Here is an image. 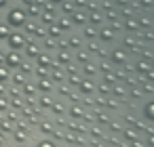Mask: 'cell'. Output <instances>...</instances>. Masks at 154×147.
Instances as JSON below:
<instances>
[{
	"mask_svg": "<svg viewBox=\"0 0 154 147\" xmlns=\"http://www.w3.org/2000/svg\"><path fill=\"white\" fill-rule=\"evenodd\" d=\"M5 63H7V65H11V67H17V65H21V57L13 51V53H9V55L5 57Z\"/></svg>",
	"mask_w": 154,
	"mask_h": 147,
	"instance_id": "3",
	"label": "cell"
},
{
	"mask_svg": "<svg viewBox=\"0 0 154 147\" xmlns=\"http://www.w3.org/2000/svg\"><path fill=\"white\" fill-rule=\"evenodd\" d=\"M7 105H9V103H7V99H0V111L7 109Z\"/></svg>",
	"mask_w": 154,
	"mask_h": 147,
	"instance_id": "9",
	"label": "cell"
},
{
	"mask_svg": "<svg viewBox=\"0 0 154 147\" xmlns=\"http://www.w3.org/2000/svg\"><path fill=\"white\" fill-rule=\"evenodd\" d=\"M53 2H59V0H53Z\"/></svg>",
	"mask_w": 154,
	"mask_h": 147,
	"instance_id": "15",
	"label": "cell"
},
{
	"mask_svg": "<svg viewBox=\"0 0 154 147\" xmlns=\"http://www.w3.org/2000/svg\"><path fill=\"white\" fill-rule=\"evenodd\" d=\"M51 34L53 36H59V28H51Z\"/></svg>",
	"mask_w": 154,
	"mask_h": 147,
	"instance_id": "10",
	"label": "cell"
},
{
	"mask_svg": "<svg viewBox=\"0 0 154 147\" xmlns=\"http://www.w3.org/2000/svg\"><path fill=\"white\" fill-rule=\"evenodd\" d=\"M2 7H7V0H0V9H2Z\"/></svg>",
	"mask_w": 154,
	"mask_h": 147,
	"instance_id": "11",
	"label": "cell"
},
{
	"mask_svg": "<svg viewBox=\"0 0 154 147\" xmlns=\"http://www.w3.org/2000/svg\"><path fill=\"white\" fill-rule=\"evenodd\" d=\"M9 25H5V23H0V40H5V38H9Z\"/></svg>",
	"mask_w": 154,
	"mask_h": 147,
	"instance_id": "4",
	"label": "cell"
},
{
	"mask_svg": "<svg viewBox=\"0 0 154 147\" xmlns=\"http://www.w3.org/2000/svg\"><path fill=\"white\" fill-rule=\"evenodd\" d=\"M2 63H5V55H2V53H0V65H2Z\"/></svg>",
	"mask_w": 154,
	"mask_h": 147,
	"instance_id": "13",
	"label": "cell"
},
{
	"mask_svg": "<svg viewBox=\"0 0 154 147\" xmlns=\"http://www.w3.org/2000/svg\"><path fill=\"white\" fill-rule=\"evenodd\" d=\"M28 55H30V57H36V55H38V51H36V46H34V44H30V46H28Z\"/></svg>",
	"mask_w": 154,
	"mask_h": 147,
	"instance_id": "6",
	"label": "cell"
},
{
	"mask_svg": "<svg viewBox=\"0 0 154 147\" xmlns=\"http://www.w3.org/2000/svg\"><path fill=\"white\" fill-rule=\"evenodd\" d=\"M5 80H9V69L5 65H0V82H5Z\"/></svg>",
	"mask_w": 154,
	"mask_h": 147,
	"instance_id": "5",
	"label": "cell"
},
{
	"mask_svg": "<svg viewBox=\"0 0 154 147\" xmlns=\"http://www.w3.org/2000/svg\"><path fill=\"white\" fill-rule=\"evenodd\" d=\"M38 63H40V65H47V63H49V57H45V55L38 57Z\"/></svg>",
	"mask_w": 154,
	"mask_h": 147,
	"instance_id": "7",
	"label": "cell"
},
{
	"mask_svg": "<svg viewBox=\"0 0 154 147\" xmlns=\"http://www.w3.org/2000/svg\"><path fill=\"white\" fill-rule=\"evenodd\" d=\"M0 143H2V134H0Z\"/></svg>",
	"mask_w": 154,
	"mask_h": 147,
	"instance_id": "14",
	"label": "cell"
},
{
	"mask_svg": "<svg viewBox=\"0 0 154 147\" xmlns=\"http://www.w3.org/2000/svg\"><path fill=\"white\" fill-rule=\"evenodd\" d=\"M9 44H11V49H21L23 46V42H26V38L21 36V34H9Z\"/></svg>",
	"mask_w": 154,
	"mask_h": 147,
	"instance_id": "2",
	"label": "cell"
},
{
	"mask_svg": "<svg viewBox=\"0 0 154 147\" xmlns=\"http://www.w3.org/2000/svg\"><path fill=\"white\" fill-rule=\"evenodd\" d=\"M9 23H11V25H23V23H26V15H23V11L13 9V11L9 13Z\"/></svg>",
	"mask_w": 154,
	"mask_h": 147,
	"instance_id": "1",
	"label": "cell"
},
{
	"mask_svg": "<svg viewBox=\"0 0 154 147\" xmlns=\"http://www.w3.org/2000/svg\"><path fill=\"white\" fill-rule=\"evenodd\" d=\"M13 80H15V84H23V76H19V74H17Z\"/></svg>",
	"mask_w": 154,
	"mask_h": 147,
	"instance_id": "8",
	"label": "cell"
},
{
	"mask_svg": "<svg viewBox=\"0 0 154 147\" xmlns=\"http://www.w3.org/2000/svg\"><path fill=\"white\" fill-rule=\"evenodd\" d=\"M2 93H5V84H2V82H0V95H2Z\"/></svg>",
	"mask_w": 154,
	"mask_h": 147,
	"instance_id": "12",
	"label": "cell"
}]
</instances>
